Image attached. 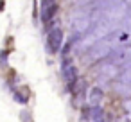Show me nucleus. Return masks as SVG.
Listing matches in <instances>:
<instances>
[{
    "label": "nucleus",
    "instance_id": "f257e3e1",
    "mask_svg": "<svg viewBox=\"0 0 131 122\" xmlns=\"http://www.w3.org/2000/svg\"><path fill=\"white\" fill-rule=\"evenodd\" d=\"M115 47H117V45H115V41H113L111 36H110V38H104V40H99L97 43H93V45L88 49L84 61H86V63H95V61H99V59H102V58H110L111 52L115 50Z\"/></svg>",
    "mask_w": 131,
    "mask_h": 122
},
{
    "label": "nucleus",
    "instance_id": "f03ea898",
    "mask_svg": "<svg viewBox=\"0 0 131 122\" xmlns=\"http://www.w3.org/2000/svg\"><path fill=\"white\" fill-rule=\"evenodd\" d=\"M92 29V13L88 11H75L72 16V31L75 32V38L83 36L84 32H90Z\"/></svg>",
    "mask_w": 131,
    "mask_h": 122
},
{
    "label": "nucleus",
    "instance_id": "7ed1b4c3",
    "mask_svg": "<svg viewBox=\"0 0 131 122\" xmlns=\"http://www.w3.org/2000/svg\"><path fill=\"white\" fill-rule=\"evenodd\" d=\"M61 75H63L67 86L74 92V88L77 86V68H75V65H74L68 58L63 59V65H61Z\"/></svg>",
    "mask_w": 131,
    "mask_h": 122
},
{
    "label": "nucleus",
    "instance_id": "20e7f679",
    "mask_svg": "<svg viewBox=\"0 0 131 122\" xmlns=\"http://www.w3.org/2000/svg\"><path fill=\"white\" fill-rule=\"evenodd\" d=\"M45 45H47V50H49L50 54H58V52L61 50V45H63V31H61L59 27L50 29V31L47 32V41H45Z\"/></svg>",
    "mask_w": 131,
    "mask_h": 122
},
{
    "label": "nucleus",
    "instance_id": "39448f33",
    "mask_svg": "<svg viewBox=\"0 0 131 122\" xmlns=\"http://www.w3.org/2000/svg\"><path fill=\"white\" fill-rule=\"evenodd\" d=\"M110 59H111L110 63H113L115 66H117V65H122V63H129V61H131V45L115 47V50L111 52Z\"/></svg>",
    "mask_w": 131,
    "mask_h": 122
},
{
    "label": "nucleus",
    "instance_id": "423d86ee",
    "mask_svg": "<svg viewBox=\"0 0 131 122\" xmlns=\"http://www.w3.org/2000/svg\"><path fill=\"white\" fill-rule=\"evenodd\" d=\"M117 66L113 65V63H106V65H102L101 66V70H99V74H97V79L101 81V83H110V81H113L115 77H117Z\"/></svg>",
    "mask_w": 131,
    "mask_h": 122
},
{
    "label": "nucleus",
    "instance_id": "0eeeda50",
    "mask_svg": "<svg viewBox=\"0 0 131 122\" xmlns=\"http://www.w3.org/2000/svg\"><path fill=\"white\" fill-rule=\"evenodd\" d=\"M40 6H41V20L45 24H49L58 13V4L54 0H45V2H41Z\"/></svg>",
    "mask_w": 131,
    "mask_h": 122
},
{
    "label": "nucleus",
    "instance_id": "6e6552de",
    "mask_svg": "<svg viewBox=\"0 0 131 122\" xmlns=\"http://www.w3.org/2000/svg\"><path fill=\"white\" fill-rule=\"evenodd\" d=\"M102 97H104L102 90H101L99 86H93V88L90 90V93H88V104H90L92 108H99V102L102 101Z\"/></svg>",
    "mask_w": 131,
    "mask_h": 122
},
{
    "label": "nucleus",
    "instance_id": "1a4fd4ad",
    "mask_svg": "<svg viewBox=\"0 0 131 122\" xmlns=\"http://www.w3.org/2000/svg\"><path fill=\"white\" fill-rule=\"evenodd\" d=\"M120 81H122L124 84L131 86V65H129V63H127V66L120 72Z\"/></svg>",
    "mask_w": 131,
    "mask_h": 122
},
{
    "label": "nucleus",
    "instance_id": "9d476101",
    "mask_svg": "<svg viewBox=\"0 0 131 122\" xmlns=\"http://www.w3.org/2000/svg\"><path fill=\"white\" fill-rule=\"evenodd\" d=\"M122 25L126 27L127 32H131V11H127V9H126V16L122 20Z\"/></svg>",
    "mask_w": 131,
    "mask_h": 122
},
{
    "label": "nucleus",
    "instance_id": "9b49d317",
    "mask_svg": "<svg viewBox=\"0 0 131 122\" xmlns=\"http://www.w3.org/2000/svg\"><path fill=\"white\" fill-rule=\"evenodd\" d=\"M15 101H18V102L25 104V102H27V97H25V95H22V93H15Z\"/></svg>",
    "mask_w": 131,
    "mask_h": 122
},
{
    "label": "nucleus",
    "instance_id": "f8f14e48",
    "mask_svg": "<svg viewBox=\"0 0 131 122\" xmlns=\"http://www.w3.org/2000/svg\"><path fill=\"white\" fill-rule=\"evenodd\" d=\"M124 108H126V111L131 115V99H127V101L124 102Z\"/></svg>",
    "mask_w": 131,
    "mask_h": 122
},
{
    "label": "nucleus",
    "instance_id": "ddd939ff",
    "mask_svg": "<svg viewBox=\"0 0 131 122\" xmlns=\"http://www.w3.org/2000/svg\"><path fill=\"white\" fill-rule=\"evenodd\" d=\"M0 9H4V4H0Z\"/></svg>",
    "mask_w": 131,
    "mask_h": 122
}]
</instances>
